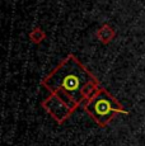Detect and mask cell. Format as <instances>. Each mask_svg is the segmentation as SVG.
<instances>
[{
  "instance_id": "cell-1",
  "label": "cell",
  "mask_w": 145,
  "mask_h": 146,
  "mask_svg": "<svg viewBox=\"0 0 145 146\" xmlns=\"http://www.w3.org/2000/svg\"><path fill=\"white\" fill-rule=\"evenodd\" d=\"M94 80L97 78L78 60L76 56L70 53L41 80V84L50 93L63 98L75 111L82 103H85L83 90Z\"/></svg>"
},
{
  "instance_id": "cell-2",
  "label": "cell",
  "mask_w": 145,
  "mask_h": 146,
  "mask_svg": "<svg viewBox=\"0 0 145 146\" xmlns=\"http://www.w3.org/2000/svg\"><path fill=\"white\" fill-rule=\"evenodd\" d=\"M84 111L99 127H107L117 114L129 113L112 94L103 88L84 103Z\"/></svg>"
},
{
  "instance_id": "cell-3",
  "label": "cell",
  "mask_w": 145,
  "mask_h": 146,
  "mask_svg": "<svg viewBox=\"0 0 145 146\" xmlns=\"http://www.w3.org/2000/svg\"><path fill=\"white\" fill-rule=\"evenodd\" d=\"M41 106L59 125L64 123L68 118H70L71 114L75 112L63 98H60L54 93H51L47 98H45Z\"/></svg>"
},
{
  "instance_id": "cell-4",
  "label": "cell",
  "mask_w": 145,
  "mask_h": 146,
  "mask_svg": "<svg viewBox=\"0 0 145 146\" xmlns=\"http://www.w3.org/2000/svg\"><path fill=\"white\" fill-rule=\"evenodd\" d=\"M96 37H97V40L99 42H102L103 44H108L116 37V31L108 23H104V24H102V26L98 28V31L96 32Z\"/></svg>"
},
{
  "instance_id": "cell-5",
  "label": "cell",
  "mask_w": 145,
  "mask_h": 146,
  "mask_svg": "<svg viewBox=\"0 0 145 146\" xmlns=\"http://www.w3.org/2000/svg\"><path fill=\"white\" fill-rule=\"evenodd\" d=\"M29 40L32 43L40 44L41 42H43L46 40V32L41 27H35L29 33Z\"/></svg>"
}]
</instances>
